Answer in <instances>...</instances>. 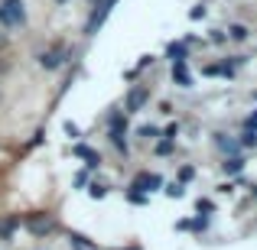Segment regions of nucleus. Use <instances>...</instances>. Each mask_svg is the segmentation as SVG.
I'll list each match as a JSON object with an SVG mask.
<instances>
[{
  "label": "nucleus",
  "mask_w": 257,
  "mask_h": 250,
  "mask_svg": "<svg viewBox=\"0 0 257 250\" xmlns=\"http://www.w3.org/2000/svg\"><path fill=\"white\" fill-rule=\"evenodd\" d=\"M62 62H65V46H52V49L39 52V65H43L46 72H56Z\"/></svg>",
  "instance_id": "obj_3"
},
{
  "label": "nucleus",
  "mask_w": 257,
  "mask_h": 250,
  "mask_svg": "<svg viewBox=\"0 0 257 250\" xmlns=\"http://www.w3.org/2000/svg\"><path fill=\"white\" fill-rule=\"evenodd\" d=\"M107 130H124V133H127V114L114 111L111 117H107Z\"/></svg>",
  "instance_id": "obj_12"
},
{
  "label": "nucleus",
  "mask_w": 257,
  "mask_h": 250,
  "mask_svg": "<svg viewBox=\"0 0 257 250\" xmlns=\"http://www.w3.org/2000/svg\"><path fill=\"white\" fill-rule=\"evenodd\" d=\"M221 169H225V175H238L241 169H244V159H241V156H234V153H231V156H228L225 163H221Z\"/></svg>",
  "instance_id": "obj_11"
},
{
  "label": "nucleus",
  "mask_w": 257,
  "mask_h": 250,
  "mask_svg": "<svg viewBox=\"0 0 257 250\" xmlns=\"http://www.w3.org/2000/svg\"><path fill=\"white\" fill-rule=\"evenodd\" d=\"M254 101H257V91H254Z\"/></svg>",
  "instance_id": "obj_32"
},
{
  "label": "nucleus",
  "mask_w": 257,
  "mask_h": 250,
  "mask_svg": "<svg viewBox=\"0 0 257 250\" xmlns=\"http://www.w3.org/2000/svg\"><path fill=\"white\" fill-rule=\"evenodd\" d=\"M147 101H150V91H147V88H134V91L127 94V101H124V114H137Z\"/></svg>",
  "instance_id": "obj_5"
},
{
  "label": "nucleus",
  "mask_w": 257,
  "mask_h": 250,
  "mask_svg": "<svg viewBox=\"0 0 257 250\" xmlns=\"http://www.w3.org/2000/svg\"><path fill=\"white\" fill-rule=\"evenodd\" d=\"M91 4H94V0H91Z\"/></svg>",
  "instance_id": "obj_34"
},
{
  "label": "nucleus",
  "mask_w": 257,
  "mask_h": 250,
  "mask_svg": "<svg viewBox=\"0 0 257 250\" xmlns=\"http://www.w3.org/2000/svg\"><path fill=\"white\" fill-rule=\"evenodd\" d=\"M205 17V7H192V10H189V20H202Z\"/></svg>",
  "instance_id": "obj_25"
},
{
  "label": "nucleus",
  "mask_w": 257,
  "mask_h": 250,
  "mask_svg": "<svg viewBox=\"0 0 257 250\" xmlns=\"http://www.w3.org/2000/svg\"><path fill=\"white\" fill-rule=\"evenodd\" d=\"M195 208H199V211H205V214H212V211H215V205H212L208 198H199V201H195Z\"/></svg>",
  "instance_id": "obj_21"
},
{
  "label": "nucleus",
  "mask_w": 257,
  "mask_h": 250,
  "mask_svg": "<svg viewBox=\"0 0 257 250\" xmlns=\"http://www.w3.org/2000/svg\"><path fill=\"white\" fill-rule=\"evenodd\" d=\"M127 201H131V205H147V201H150V195H144V192H127Z\"/></svg>",
  "instance_id": "obj_17"
},
{
  "label": "nucleus",
  "mask_w": 257,
  "mask_h": 250,
  "mask_svg": "<svg viewBox=\"0 0 257 250\" xmlns=\"http://www.w3.org/2000/svg\"><path fill=\"white\" fill-rule=\"evenodd\" d=\"M72 153H75L78 159H88V169H98L101 166V156H98V153H91L85 143H75V146H72Z\"/></svg>",
  "instance_id": "obj_8"
},
{
  "label": "nucleus",
  "mask_w": 257,
  "mask_h": 250,
  "mask_svg": "<svg viewBox=\"0 0 257 250\" xmlns=\"http://www.w3.org/2000/svg\"><path fill=\"white\" fill-rule=\"evenodd\" d=\"M4 46H7V36H4V33H0V49H4Z\"/></svg>",
  "instance_id": "obj_30"
},
{
  "label": "nucleus",
  "mask_w": 257,
  "mask_h": 250,
  "mask_svg": "<svg viewBox=\"0 0 257 250\" xmlns=\"http://www.w3.org/2000/svg\"><path fill=\"white\" fill-rule=\"evenodd\" d=\"M65 133H69V137H72V140H78V137H82V130H78V127H75V124H72V120H69V124H65Z\"/></svg>",
  "instance_id": "obj_23"
},
{
  "label": "nucleus",
  "mask_w": 257,
  "mask_h": 250,
  "mask_svg": "<svg viewBox=\"0 0 257 250\" xmlns=\"http://www.w3.org/2000/svg\"><path fill=\"white\" fill-rule=\"evenodd\" d=\"M166 195H170V198H182V195H186V185H182V182H170V185H166Z\"/></svg>",
  "instance_id": "obj_16"
},
{
  "label": "nucleus",
  "mask_w": 257,
  "mask_h": 250,
  "mask_svg": "<svg viewBox=\"0 0 257 250\" xmlns=\"http://www.w3.org/2000/svg\"><path fill=\"white\" fill-rule=\"evenodd\" d=\"M127 250H134V247H127Z\"/></svg>",
  "instance_id": "obj_33"
},
{
  "label": "nucleus",
  "mask_w": 257,
  "mask_h": 250,
  "mask_svg": "<svg viewBox=\"0 0 257 250\" xmlns=\"http://www.w3.org/2000/svg\"><path fill=\"white\" fill-rule=\"evenodd\" d=\"M173 82L179 88H192V75H189L186 62H173Z\"/></svg>",
  "instance_id": "obj_7"
},
{
  "label": "nucleus",
  "mask_w": 257,
  "mask_h": 250,
  "mask_svg": "<svg viewBox=\"0 0 257 250\" xmlns=\"http://www.w3.org/2000/svg\"><path fill=\"white\" fill-rule=\"evenodd\" d=\"M244 130H257V111H254V114H251V117H247V120H244Z\"/></svg>",
  "instance_id": "obj_28"
},
{
  "label": "nucleus",
  "mask_w": 257,
  "mask_h": 250,
  "mask_svg": "<svg viewBox=\"0 0 257 250\" xmlns=\"http://www.w3.org/2000/svg\"><path fill=\"white\" fill-rule=\"evenodd\" d=\"M114 4H117V0H94V10H91V17H88V23H85V36H94V33L104 26V20L111 17Z\"/></svg>",
  "instance_id": "obj_1"
},
{
  "label": "nucleus",
  "mask_w": 257,
  "mask_h": 250,
  "mask_svg": "<svg viewBox=\"0 0 257 250\" xmlns=\"http://www.w3.org/2000/svg\"><path fill=\"white\" fill-rule=\"evenodd\" d=\"M88 195H91V198H104V195H107V185H101V182H91V185H88Z\"/></svg>",
  "instance_id": "obj_18"
},
{
  "label": "nucleus",
  "mask_w": 257,
  "mask_h": 250,
  "mask_svg": "<svg viewBox=\"0 0 257 250\" xmlns=\"http://www.w3.org/2000/svg\"><path fill=\"white\" fill-rule=\"evenodd\" d=\"M228 36H231L234 43H244V39H247V26H241V23H231V26H228Z\"/></svg>",
  "instance_id": "obj_14"
},
{
  "label": "nucleus",
  "mask_w": 257,
  "mask_h": 250,
  "mask_svg": "<svg viewBox=\"0 0 257 250\" xmlns=\"http://www.w3.org/2000/svg\"><path fill=\"white\" fill-rule=\"evenodd\" d=\"M0 26H13V20H10V13L4 10V4H0Z\"/></svg>",
  "instance_id": "obj_26"
},
{
  "label": "nucleus",
  "mask_w": 257,
  "mask_h": 250,
  "mask_svg": "<svg viewBox=\"0 0 257 250\" xmlns=\"http://www.w3.org/2000/svg\"><path fill=\"white\" fill-rule=\"evenodd\" d=\"M56 4H69V0H56Z\"/></svg>",
  "instance_id": "obj_31"
},
{
  "label": "nucleus",
  "mask_w": 257,
  "mask_h": 250,
  "mask_svg": "<svg viewBox=\"0 0 257 250\" xmlns=\"http://www.w3.org/2000/svg\"><path fill=\"white\" fill-rule=\"evenodd\" d=\"M4 10L10 13L13 26H23L26 23V7H23V0H4Z\"/></svg>",
  "instance_id": "obj_6"
},
{
  "label": "nucleus",
  "mask_w": 257,
  "mask_h": 250,
  "mask_svg": "<svg viewBox=\"0 0 257 250\" xmlns=\"http://www.w3.org/2000/svg\"><path fill=\"white\" fill-rule=\"evenodd\" d=\"M69 240H72V244H75L78 250H91V247H94V240H88V237H85V234H72V237H69Z\"/></svg>",
  "instance_id": "obj_15"
},
{
  "label": "nucleus",
  "mask_w": 257,
  "mask_h": 250,
  "mask_svg": "<svg viewBox=\"0 0 257 250\" xmlns=\"http://www.w3.org/2000/svg\"><path fill=\"white\" fill-rule=\"evenodd\" d=\"M157 153H160V156H166V153H173V140H166V143H160V146H157Z\"/></svg>",
  "instance_id": "obj_27"
},
{
  "label": "nucleus",
  "mask_w": 257,
  "mask_h": 250,
  "mask_svg": "<svg viewBox=\"0 0 257 250\" xmlns=\"http://www.w3.org/2000/svg\"><path fill=\"white\" fill-rule=\"evenodd\" d=\"M234 192V185H231V182H225V185H218V195H231Z\"/></svg>",
  "instance_id": "obj_29"
},
{
  "label": "nucleus",
  "mask_w": 257,
  "mask_h": 250,
  "mask_svg": "<svg viewBox=\"0 0 257 250\" xmlns=\"http://www.w3.org/2000/svg\"><path fill=\"white\" fill-rule=\"evenodd\" d=\"M166 56H170L173 62H186L189 59V46L186 43H170L166 46Z\"/></svg>",
  "instance_id": "obj_9"
},
{
  "label": "nucleus",
  "mask_w": 257,
  "mask_h": 250,
  "mask_svg": "<svg viewBox=\"0 0 257 250\" xmlns=\"http://www.w3.org/2000/svg\"><path fill=\"white\" fill-rule=\"evenodd\" d=\"M140 137H147V140H157L160 137V130H157V127H153V124H144V127H140Z\"/></svg>",
  "instance_id": "obj_19"
},
{
  "label": "nucleus",
  "mask_w": 257,
  "mask_h": 250,
  "mask_svg": "<svg viewBox=\"0 0 257 250\" xmlns=\"http://www.w3.org/2000/svg\"><path fill=\"white\" fill-rule=\"evenodd\" d=\"M26 227H30L36 237H43V234H49V231H56V221L52 218H46V214H30V218L23 221Z\"/></svg>",
  "instance_id": "obj_4"
},
{
  "label": "nucleus",
  "mask_w": 257,
  "mask_h": 250,
  "mask_svg": "<svg viewBox=\"0 0 257 250\" xmlns=\"http://www.w3.org/2000/svg\"><path fill=\"white\" fill-rule=\"evenodd\" d=\"M160 185H163V175H157V172H137V175H134V182H131L134 192H144V195L157 192Z\"/></svg>",
  "instance_id": "obj_2"
},
{
  "label": "nucleus",
  "mask_w": 257,
  "mask_h": 250,
  "mask_svg": "<svg viewBox=\"0 0 257 250\" xmlns=\"http://www.w3.org/2000/svg\"><path fill=\"white\" fill-rule=\"evenodd\" d=\"M215 143H218L225 153H238V150H241V143H234V140H225V133H215Z\"/></svg>",
  "instance_id": "obj_13"
},
{
  "label": "nucleus",
  "mask_w": 257,
  "mask_h": 250,
  "mask_svg": "<svg viewBox=\"0 0 257 250\" xmlns=\"http://www.w3.org/2000/svg\"><path fill=\"white\" fill-rule=\"evenodd\" d=\"M160 137H166V140H176V137H179V124H170L163 133H160Z\"/></svg>",
  "instance_id": "obj_22"
},
{
  "label": "nucleus",
  "mask_w": 257,
  "mask_h": 250,
  "mask_svg": "<svg viewBox=\"0 0 257 250\" xmlns=\"http://www.w3.org/2000/svg\"><path fill=\"white\" fill-rule=\"evenodd\" d=\"M192 175H195V172H192V166H182V169H179V182H189Z\"/></svg>",
  "instance_id": "obj_24"
},
{
  "label": "nucleus",
  "mask_w": 257,
  "mask_h": 250,
  "mask_svg": "<svg viewBox=\"0 0 257 250\" xmlns=\"http://www.w3.org/2000/svg\"><path fill=\"white\" fill-rule=\"evenodd\" d=\"M107 140L114 143V150H117V153H124V156H127V133L124 130H107Z\"/></svg>",
  "instance_id": "obj_10"
},
{
  "label": "nucleus",
  "mask_w": 257,
  "mask_h": 250,
  "mask_svg": "<svg viewBox=\"0 0 257 250\" xmlns=\"http://www.w3.org/2000/svg\"><path fill=\"white\" fill-rule=\"evenodd\" d=\"M241 146H257V130H244V137H241Z\"/></svg>",
  "instance_id": "obj_20"
}]
</instances>
